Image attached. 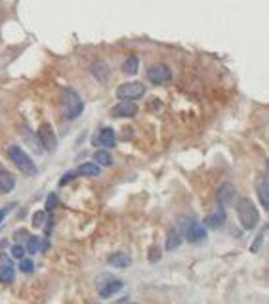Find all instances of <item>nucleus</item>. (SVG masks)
Returning a JSON list of instances; mask_svg holds the SVG:
<instances>
[{"label":"nucleus","instance_id":"obj_30","mask_svg":"<svg viewBox=\"0 0 269 304\" xmlns=\"http://www.w3.org/2000/svg\"><path fill=\"white\" fill-rule=\"evenodd\" d=\"M10 207H12V205H10ZM10 207H4V209H0V222L4 220V216L8 215V211H10Z\"/></svg>","mask_w":269,"mask_h":304},{"label":"nucleus","instance_id":"obj_8","mask_svg":"<svg viewBox=\"0 0 269 304\" xmlns=\"http://www.w3.org/2000/svg\"><path fill=\"white\" fill-rule=\"evenodd\" d=\"M103 277H105V283L99 285V297H103V299L113 297L115 293H119L122 289V285H124L121 279H113L111 276H103Z\"/></svg>","mask_w":269,"mask_h":304},{"label":"nucleus","instance_id":"obj_12","mask_svg":"<svg viewBox=\"0 0 269 304\" xmlns=\"http://www.w3.org/2000/svg\"><path fill=\"white\" fill-rule=\"evenodd\" d=\"M98 143H99V145H103L105 149H109V147H115V143H117L115 130H113V128H101V130H99V134H98Z\"/></svg>","mask_w":269,"mask_h":304},{"label":"nucleus","instance_id":"obj_24","mask_svg":"<svg viewBox=\"0 0 269 304\" xmlns=\"http://www.w3.org/2000/svg\"><path fill=\"white\" fill-rule=\"evenodd\" d=\"M44 220H46V215H44L42 211H36L35 216H33V226H36V228H38V226H42V224H44Z\"/></svg>","mask_w":269,"mask_h":304},{"label":"nucleus","instance_id":"obj_15","mask_svg":"<svg viewBox=\"0 0 269 304\" xmlns=\"http://www.w3.org/2000/svg\"><path fill=\"white\" fill-rule=\"evenodd\" d=\"M109 264L113 268H128L132 264V258L126 252H115V254L109 256Z\"/></svg>","mask_w":269,"mask_h":304},{"label":"nucleus","instance_id":"obj_27","mask_svg":"<svg viewBox=\"0 0 269 304\" xmlns=\"http://www.w3.org/2000/svg\"><path fill=\"white\" fill-rule=\"evenodd\" d=\"M23 254H25V249L21 245H14L12 247V256L14 258H23Z\"/></svg>","mask_w":269,"mask_h":304},{"label":"nucleus","instance_id":"obj_10","mask_svg":"<svg viewBox=\"0 0 269 304\" xmlns=\"http://www.w3.org/2000/svg\"><path fill=\"white\" fill-rule=\"evenodd\" d=\"M235 195H237V192H235L233 184H221L218 190V203L221 207H227L235 201Z\"/></svg>","mask_w":269,"mask_h":304},{"label":"nucleus","instance_id":"obj_2","mask_svg":"<svg viewBox=\"0 0 269 304\" xmlns=\"http://www.w3.org/2000/svg\"><path fill=\"white\" fill-rule=\"evenodd\" d=\"M8 155H10V159L14 161V165L18 166L23 174H27V176H35L36 172H38L35 161H33V159H31V157H29L19 145H12V147L8 149Z\"/></svg>","mask_w":269,"mask_h":304},{"label":"nucleus","instance_id":"obj_22","mask_svg":"<svg viewBox=\"0 0 269 304\" xmlns=\"http://www.w3.org/2000/svg\"><path fill=\"white\" fill-rule=\"evenodd\" d=\"M40 245H42L40 237H29V241H27V250H29L31 254H35V252H38Z\"/></svg>","mask_w":269,"mask_h":304},{"label":"nucleus","instance_id":"obj_21","mask_svg":"<svg viewBox=\"0 0 269 304\" xmlns=\"http://www.w3.org/2000/svg\"><path fill=\"white\" fill-rule=\"evenodd\" d=\"M14 281V266L0 268V283H12Z\"/></svg>","mask_w":269,"mask_h":304},{"label":"nucleus","instance_id":"obj_5","mask_svg":"<svg viewBox=\"0 0 269 304\" xmlns=\"http://www.w3.org/2000/svg\"><path fill=\"white\" fill-rule=\"evenodd\" d=\"M38 140H40L44 149H48V151H54L55 149L57 138H55V132L50 123H42L40 125V128H38Z\"/></svg>","mask_w":269,"mask_h":304},{"label":"nucleus","instance_id":"obj_29","mask_svg":"<svg viewBox=\"0 0 269 304\" xmlns=\"http://www.w3.org/2000/svg\"><path fill=\"white\" fill-rule=\"evenodd\" d=\"M29 237H31V235L25 232V230H18V232H16V239H29Z\"/></svg>","mask_w":269,"mask_h":304},{"label":"nucleus","instance_id":"obj_4","mask_svg":"<svg viewBox=\"0 0 269 304\" xmlns=\"http://www.w3.org/2000/svg\"><path fill=\"white\" fill-rule=\"evenodd\" d=\"M145 94V86L142 83H124L117 88V98H121L122 102H132L138 100Z\"/></svg>","mask_w":269,"mask_h":304},{"label":"nucleus","instance_id":"obj_6","mask_svg":"<svg viewBox=\"0 0 269 304\" xmlns=\"http://www.w3.org/2000/svg\"><path fill=\"white\" fill-rule=\"evenodd\" d=\"M147 79L153 83V84H162V83H168L172 79V71L168 65L159 63V65H153L149 71H147Z\"/></svg>","mask_w":269,"mask_h":304},{"label":"nucleus","instance_id":"obj_13","mask_svg":"<svg viewBox=\"0 0 269 304\" xmlns=\"http://www.w3.org/2000/svg\"><path fill=\"white\" fill-rule=\"evenodd\" d=\"M14 186H16V178L0 165V192L2 193H8V192L14 190Z\"/></svg>","mask_w":269,"mask_h":304},{"label":"nucleus","instance_id":"obj_14","mask_svg":"<svg viewBox=\"0 0 269 304\" xmlns=\"http://www.w3.org/2000/svg\"><path fill=\"white\" fill-rule=\"evenodd\" d=\"M99 172H101V168H99V165H96V163H82L78 168H76V174L78 176H86V178H94V176H99Z\"/></svg>","mask_w":269,"mask_h":304},{"label":"nucleus","instance_id":"obj_20","mask_svg":"<svg viewBox=\"0 0 269 304\" xmlns=\"http://www.w3.org/2000/svg\"><path fill=\"white\" fill-rule=\"evenodd\" d=\"M179 245H181V235H179V232L172 230V232L168 233V239H166V250L178 249Z\"/></svg>","mask_w":269,"mask_h":304},{"label":"nucleus","instance_id":"obj_3","mask_svg":"<svg viewBox=\"0 0 269 304\" xmlns=\"http://www.w3.org/2000/svg\"><path fill=\"white\" fill-rule=\"evenodd\" d=\"M84 109V104L80 100V96L71 88L63 90V113H65V119H76Z\"/></svg>","mask_w":269,"mask_h":304},{"label":"nucleus","instance_id":"obj_23","mask_svg":"<svg viewBox=\"0 0 269 304\" xmlns=\"http://www.w3.org/2000/svg\"><path fill=\"white\" fill-rule=\"evenodd\" d=\"M19 268H21V272L23 274H31L33 272V260H25V258H21V264H19Z\"/></svg>","mask_w":269,"mask_h":304},{"label":"nucleus","instance_id":"obj_25","mask_svg":"<svg viewBox=\"0 0 269 304\" xmlns=\"http://www.w3.org/2000/svg\"><path fill=\"white\" fill-rule=\"evenodd\" d=\"M149 260H151V262L161 260V249H159V247H151V250H149Z\"/></svg>","mask_w":269,"mask_h":304},{"label":"nucleus","instance_id":"obj_9","mask_svg":"<svg viewBox=\"0 0 269 304\" xmlns=\"http://www.w3.org/2000/svg\"><path fill=\"white\" fill-rule=\"evenodd\" d=\"M138 115V106L134 102H121L111 109V117H134Z\"/></svg>","mask_w":269,"mask_h":304},{"label":"nucleus","instance_id":"obj_1","mask_svg":"<svg viewBox=\"0 0 269 304\" xmlns=\"http://www.w3.org/2000/svg\"><path fill=\"white\" fill-rule=\"evenodd\" d=\"M237 216H239L241 226L245 230H248V232L254 230L258 226V222H260V213H258L256 205L252 203L250 199H246V197L237 201Z\"/></svg>","mask_w":269,"mask_h":304},{"label":"nucleus","instance_id":"obj_19","mask_svg":"<svg viewBox=\"0 0 269 304\" xmlns=\"http://www.w3.org/2000/svg\"><path fill=\"white\" fill-rule=\"evenodd\" d=\"M94 159H96V165H103V166H111L113 165V157L107 149H98L94 153Z\"/></svg>","mask_w":269,"mask_h":304},{"label":"nucleus","instance_id":"obj_7","mask_svg":"<svg viewBox=\"0 0 269 304\" xmlns=\"http://www.w3.org/2000/svg\"><path fill=\"white\" fill-rule=\"evenodd\" d=\"M185 239L189 243H200V241L206 239V230L198 222H189L185 226Z\"/></svg>","mask_w":269,"mask_h":304},{"label":"nucleus","instance_id":"obj_26","mask_svg":"<svg viewBox=\"0 0 269 304\" xmlns=\"http://www.w3.org/2000/svg\"><path fill=\"white\" fill-rule=\"evenodd\" d=\"M55 203H57V195H55V193H50V195H48V201H46V209H48V211H54Z\"/></svg>","mask_w":269,"mask_h":304},{"label":"nucleus","instance_id":"obj_16","mask_svg":"<svg viewBox=\"0 0 269 304\" xmlns=\"http://www.w3.org/2000/svg\"><path fill=\"white\" fill-rule=\"evenodd\" d=\"M223 222H225V213L223 211H218L216 215H210L204 218V224L208 226V228H212V230H218V228H221L223 226Z\"/></svg>","mask_w":269,"mask_h":304},{"label":"nucleus","instance_id":"obj_18","mask_svg":"<svg viewBox=\"0 0 269 304\" xmlns=\"http://www.w3.org/2000/svg\"><path fill=\"white\" fill-rule=\"evenodd\" d=\"M258 193H260V201H262V205L266 207V211H269V172H268V178L264 180V184H260Z\"/></svg>","mask_w":269,"mask_h":304},{"label":"nucleus","instance_id":"obj_17","mask_svg":"<svg viewBox=\"0 0 269 304\" xmlns=\"http://www.w3.org/2000/svg\"><path fill=\"white\" fill-rule=\"evenodd\" d=\"M138 69H140V59H138V55L126 57L124 63H122V73H124V75H136Z\"/></svg>","mask_w":269,"mask_h":304},{"label":"nucleus","instance_id":"obj_11","mask_svg":"<svg viewBox=\"0 0 269 304\" xmlns=\"http://www.w3.org/2000/svg\"><path fill=\"white\" fill-rule=\"evenodd\" d=\"M90 71H92V75L99 81V83H107L109 81V75H111V71H109V67L103 63V61H94L92 65H90Z\"/></svg>","mask_w":269,"mask_h":304},{"label":"nucleus","instance_id":"obj_28","mask_svg":"<svg viewBox=\"0 0 269 304\" xmlns=\"http://www.w3.org/2000/svg\"><path fill=\"white\" fill-rule=\"evenodd\" d=\"M74 176H76V172H67V174H65V178H61V182H59V184H61V186H65V184H67L69 180L74 178Z\"/></svg>","mask_w":269,"mask_h":304}]
</instances>
